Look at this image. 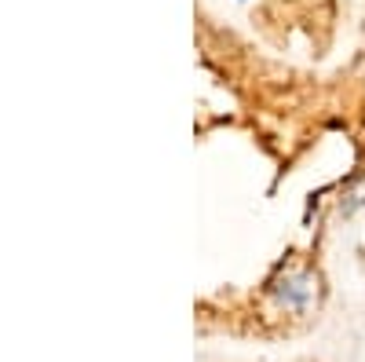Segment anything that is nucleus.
Wrapping results in <instances>:
<instances>
[{
    "label": "nucleus",
    "instance_id": "f03ea898",
    "mask_svg": "<svg viewBox=\"0 0 365 362\" xmlns=\"http://www.w3.org/2000/svg\"><path fill=\"white\" fill-rule=\"evenodd\" d=\"M344 198H347V201H340V208H344V213H354L358 205H365V183H358V187L347 191Z\"/></svg>",
    "mask_w": 365,
    "mask_h": 362
},
{
    "label": "nucleus",
    "instance_id": "f257e3e1",
    "mask_svg": "<svg viewBox=\"0 0 365 362\" xmlns=\"http://www.w3.org/2000/svg\"><path fill=\"white\" fill-rule=\"evenodd\" d=\"M274 296H278L282 308L303 315L314 304V296H318V278L311 275L307 267H292V271H285V275L274 282Z\"/></svg>",
    "mask_w": 365,
    "mask_h": 362
}]
</instances>
